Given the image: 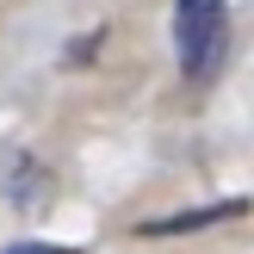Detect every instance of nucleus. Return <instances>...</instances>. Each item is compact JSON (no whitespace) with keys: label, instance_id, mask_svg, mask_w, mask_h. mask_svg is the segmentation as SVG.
Instances as JSON below:
<instances>
[{"label":"nucleus","instance_id":"f257e3e1","mask_svg":"<svg viewBox=\"0 0 254 254\" xmlns=\"http://www.w3.org/2000/svg\"><path fill=\"white\" fill-rule=\"evenodd\" d=\"M174 50H180L186 81H211L223 50H230V12H223V0H180L174 6Z\"/></svg>","mask_w":254,"mask_h":254},{"label":"nucleus","instance_id":"f03ea898","mask_svg":"<svg viewBox=\"0 0 254 254\" xmlns=\"http://www.w3.org/2000/svg\"><path fill=\"white\" fill-rule=\"evenodd\" d=\"M0 254H74V248H62V242H37V236H25V242H12V248H0Z\"/></svg>","mask_w":254,"mask_h":254}]
</instances>
